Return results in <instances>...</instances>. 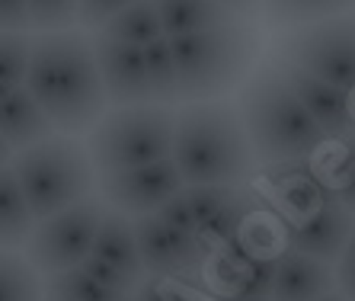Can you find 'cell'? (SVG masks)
I'll return each instance as SVG.
<instances>
[{"label":"cell","instance_id":"1","mask_svg":"<svg viewBox=\"0 0 355 301\" xmlns=\"http://www.w3.org/2000/svg\"><path fill=\"white\" fill-rule=\"evenodd\" d=\"M23 87L49 116L55 135H87L109 109L93 55V35L83 29L33 33Z\"/></svg>","mask_w":355,"mask_h":301},{"label":"cell","instance_id":"2","mask_svg":"<svg viewBox=\"0 0 355 301\" xmlns=\"http://www.w3.org/2000/svg\"><path fill=\"white\" fill-rule=\"evenodd\" d=\"M170 160L182 186H243L257 170V157L240 122L237 103H182L173 119Z\"/></svg>","mask_w":355,"mask_h":301},{"label":"cell","instance_id":"3","mask_svg":"<svg viewBox=\"0 0 355 301\" xmlns=\"http://www.w3.org/2000/svg\"><path fill=\"white\" fill-rule=\"evenodd\" d=\"M237 112L253 148V157L263 167L311 160L330 141L323 128L311 119L304 103L295 96L275 61L253 67V74L240 84Z\"/></svg>","mask_w":355,"mask_h":301},{"label":"cell","instance_id":"4","mask_svg":"<svg viewBox=\"0 0 355 301\" xmlns=\"http://www.w3.org/2000/svg\"><path fill=\"white\" fill-rule=\"evenodd\" d=\"M166 42L176 67V93L182 103L224 100L253 74L259 58V33L253 23L176 35Z\"/></svg>","mask_w":355,"mask_h":301},{"label":"cell","instance_id":"5","mask_svg":"<svg viewBox=\"0 0 355 301\" xmlns=\"http://www.w3.org/2000/svg\"><path fill=\"white\" fill-rule=\"evenodd\" d=\"M10 167L23 186L35 221L96 193V170L87 144L71 135H51L33 148L17 150Z\"/></svg>","mask_w":355,"mask_h":301},{"label":"cell","instance_id":"6","mask_svg":"<svg viewBox=\"0 0 355 301\" xmlns=\"http://www.w3.org/2000/svg\"><path fill=\"white\" fill-rule=\"evenodd\" d=\"M173 106L144 103V106L106 109V116L87 132V154L96 173L144 167L170 157L173 150Z\"/></svg>","mask_w":355,"mask_h":301},{"label":"cell","instance_id":"7","mask_svg":"<svg viewBox=\"0 0 355 301\" xmlns=\"http://www.w3.org/2000/svg\"><path fill=\"white\" fill-rule=\"evenodd\" d=\"M275 64L297 67L339 90H355V13L320 19L282 33L272 45Z\"/></svg>","mask_w":355,"mask_h":301},{"label":"cell","instance_id":"8","mask_svg":"<svg viewBox=\"0 0 355 301\" xmlns=\"http://www.w3.org/2000/svg\"><path fill=\"white\" fill-rule=\"evenodd\" d=\"M106 212V202L96 193L67 205L49 218H39L23 243V257L39 276H51L61 269H74L93 250L99 218Z\"/></svg>","mask_w":355,"mask_h":301},{"label":"cell","instance_id":"9","mask_svg":"<svg viewBox=\"0 0 355 301\" xmlns=\"http://www.w3.org/2000/svg\"><path fill=\"white\" fill-rule=\"evenodd\" d=\"M132 234L141 266H144V276L180 282V279L196 276L198 269H205L208 250L198 243V237L182 234L176 227L164 225L157 215L132 218Z\"/></svg>","mask_w":355,"mask_h":301},{"label":"cell","instance_id":"10","mask_svg":"<svg viewBox=\"0 0 355 301\" xmlns=\"http://www.w3.org/2000/svg\"><path fill=\"white\" fill-rule=\"evenodd\" d=\"M182 189V176L170 157L144 167L119 170V173H96V196L109 209L128 218L154 215L166 199Z\"/></svg>","mask_w":355,"mask_h":301},{"label":"cell","instance_id":"11","mask_svg":"<svg viewBox=\"0 0 355 301\" xmlns=\"http://www.w3.org/2000/svg\"><path fill=\"white\" fill-rule=\"evenodd\" d=\"M93 55H96V71L106 90V103L112 109L154 103L148 71H144V51L138 45L112 42L93 33Z\"/></svg>","mask_w":355,"mask_h":301},{"label":"cell","instance_id":"12","mask_svg":"<svg viewBox=\"0 0 355 301\" xmlns=\"http://www.w3.org/2000/svg\"><path fill=\"white\" fill-rule=\"evenodd\" d=\"M352 227H355L352 212L346 205H339L336 199H327L307 218L291 221L288 231H285V247L333 266L339 253H343V247L349 243V237H352Z\"/></svg>","mask_w":355,"mask_h":301},{"label":"cell","instance_id":"13","mask_svg":"<svg viewBox=\"0 0 355 301\" xmlns=\"http://www.w3.org/2000/svg\"><path fill=\"white\" fill-rule=\"evenodd\" d=\"M282 77L288 80V87L295 90V96L304 103V109L311 112L317 126L323 128L327 138L333 141H349L355 138V112H352V100L346 90H339L333 84H323L317 77L297 71V67L279 64Z\"/></svg>","mask_w":355,"mask_h":301},{"label":"cell","instance_id":"14","mask_svg":"<svg viewBox=\"0 0 355 301\" xmlns=\"http://www.w3.org/2000/svg\"><path fill=\"white\" fill-rule=\"evenodd\" d=\"M330 292H336L333 266L288 247L279 253V269H275L272 295H269L272 301H317Z\"/></svg>","mask_w":355,"mask_h":301},{"label":"cell","instance_id":"15","mask_svg":"<svg viewBox=\"0 0 355 301\" xmlns=\"http://www.w3.org/2000/svg\"><path fill=\"white\" fill-rule=\"evenodd\" d=\"M51 135H55V128H51L49 116L39 109V103L29 96L26 87H17L0 103V138L10 144L13 154L45 141Z\"/></svg>","mask_w":355,"mask_h":301},{"label":"cell","instance_id":"16","mask_svg":"<svg viewBox=\"0 0 355 301\" xmlns=\"http://www.w3.org/2000/svg\"><path fill=\"white\" fill-rule=\"evenodd\" d=\"M272 196L288 221H301L314 209H320L327 199H333L327 183L317 176V170L307 167V160L282 167V176L272 180Z\"/></svg>","mask_w":355,"mask_h":301},{"label":"cell","instance_id":"17","mask_svg":"<svg viewBox=\"0 0 355 301\" xmlns=\"http://www.w3.org/2000/svg\"><path fill=\"white\" fill-rule=\"evenodd\" d=\"M90 257L103 259V263L116 266L119 273H125V276L144 282V266H141L138 247H135V234H132V218L116 212V209H109V205H106V212H103V218H99Z\"/></svg>","mask_w":355,"mask_h":301},{"label":"cell","instance_id":"18","mask_svg":"<svg viewBox=\"0 0 355 301\" xmlns=\"http://www.w3.org/2000/svg\"><path fill=\"white\" fill-rule=\"evenodd\" d=\"M157 10L160 29L166 39L176 35H196L208 33V29H224V26L243 23L224 7H218L215 0H150Z\"/></svg>","mask_w":355,"mask_h":301},{"label":"cell","instance_id":"19","mask_svg":"<svg viewBox=\"0 0 355 301\" xmlns=\"http://www.w3.org/2000/svg\"><path fill=\"white\" fill-rule=\"evenodd\" d=\"M35 218L13 167H0V250H23Z\"/></svg>","mask_w":355,"mask_h":301},{"label":"cell","instance_id":"20","mask_svg":"<svg viewBox=\"0 0 355 301\" xmlns=\"http://www.w3.org/2000/svg\"><path fill=\"white\" fill-rule=\"evenodd\" d=\"M259 199H263V196H259ZM259 199L250 193L247 186H237L231 199L224 202L205 225H198V231H196L198 243H202L208 253L218 250V247H224V243H231L234 237L240 234V227L247 225V218L257 209H263V202Z\"/></svg>","mask_w":355,"mask_h":301},{"label":"cell","instance_id":"21","mask_svg":"<svg viewBox=\"0 0 355 301\" xmlns=\"http://www.w3.org/2000/svg\"><path fill=\"white\" fill-rule=\"evenodd\" d=\"M355 10V0H263L259 13L272 29H297L320 19L346 17Z\"/></svg>","mask_w":355,"mask_h":301},{"label":"cell","instance_id":"22","mask_svg":"<svg viewBox=\"0 0 355 301\" xmlns=\"http://www.w3.org/2000/svg\"><path fill=\"white\" fill-rule=\"evenodd\" d=\"M96 35L112 39V42L138 45V49H144V45L154 42V39H166L164 29H160L157 10H154L150 0H135V3H128L125 10H119L116 17L99 26Z\"/></svg>","mask_w":355,"mask_h":301},{"label":"cell","instance_id":"23","mask_svg":"<svg viewBox=\"0 0 355 301\" xmlns=\"http://www.w3.org/2000/svg\"><path fill=\"white\" fill-rule=\"evenodd\" d=\"M42 301H125V298L106 292L80 266H74V269H61V273L45 276V282H42Z\"/></svg>","mask_w":355,"mask_h":301},{"label":"cell","instance_id":"24","mask_svg":"<svg viewBox=\"0 0 355 301\" xmlns=\"http://www.w3.org/2000/svg\"><path fill=\"white\" fill-rule=\"evenodd\" d=\"M0 301H42V276L17 250H0Z\"/></svg>","mask_w":355,"mask_h":301},{"label":"cell","instance_id":"25","mask_svg":"<svg viewBox=\"0 0 355 301\" xmlns=\"http://www.w3.org/2000/svg\"><path fill=\"white\" fill-rule=\"evenodd\" d=\"M141 51H144V71H148L154 103L173 106L180 100V93H176V67H173V55H170V42L166 39H154Z\"/></svg>","mask_w":355,"mask_h":301},{"label":"cell","instance_id":"26","mask_svg":"<svg viewBox=\"0 0 355 301\" xmlns=\"http://www.w3.org/2000/svg\"><path fill=\"white\" fill-rule=\"evenodd\" d=\"M33 33H0V103L23 87Z\"/></svg>","mask_w":355,"mask_h":301},{"label":"cell","instance_id":"27","mask_svg":"<svg viewBox=\"0 0 355 301\" xmlns=\"http://www.w3.org/2000/svg\"><path fill=\"white\" fill-rule=\"evenodd\" d=\"M29 33L77 29V0H26Z\"/></svg>","mask_w":355,"mask_h":301},{"label":"cell","instance_id":"28","mask_svg":"<svg viewBox=\"0 0 355 301\" xmlns=\"http://www.w3.org/2000/svg\"><path fill=\"white\" fill-rule=\"evenodd\" d=\"M330 186H333V199L339 205H346L355 215V138L343 141V154H339L336 167L330 173Z\"/></svg>","mask_w":355,"mask_h":301},{"label":"cell","instance_id":"29","mask_svg":"<svg viewBox=\"0 0 355 301\" xmlns=\"http://www.w3.org/2000/svg\"><path fill=\"white\" fill-rule=\"evenodd\" d=\"M234 189L237 186H182V196L189 202V212L196 218V225H205L208 218L231 199Z\"/></svg>","mask_w":355,"mask_h":301},{"label":"cell","instance_id":"30","mask_svg":"<svg viewBox=\"0 0 355 301\" xmlns=\"http://www.w3.org/2000/svg\"><path fill=\"white\" fill-rule=\"evenodd\" d=\"M80 269L93 279V282H99L106 292L119 295V298H132V295L138 292V285H141L138 279L125 276V273H119L116 266H109V263H103V259H96V257H87L80 263Z\"/></svg>","mask_w":355,"mask_h":301},{"label":"cell","instance_id":"31","mask_svg":"<svg viewBox=\"0 0 355 301\" xmlns=\"http://www.w3.org/2000/svg\"><path fill=\"white\" fill-rule=\"evenodd\" d=\"M128 3H135V0H77V23H80L83 29H93V33H96L99 26L106 23V19H112L119 10H125Z\"/></svg>","mask_w":355,"mask_h":301},{"label":"cell","instance_id":"32","mask_svg":"<svg viewBox=\"0 0 355 301\" xmlns=\"http://www.w3.org/2000/svg\"><path fill=\"white\" fill-rule=\"evenodd\" d=\"M154 215L164 221V225L176 227V231H182V234H196L198 225H196V218H192L189 212V202H186V196H182V189L173 196V199H166L164 205H160Z\"/></svg>","mask_w":355,"mask_h":301},{"label":"cell","instance_id":"33","mask_svg":"<svg viewBox=\"0 0 355 301\" xmlns=\"http://www.w3.org/2000/svg\"><path fill=\"white\" fill-rule=\"evenodd\" d=\"M333 276H336V292L343 298L355 301V227H352V237L349 243L343 247L339 259L333 263Z\"/></svg>","mask_w":355,"mask_h":301},{"label":"cell","instance_id":"34","mask_svg":"<svg viewBox=\"0 0 355 301\" xmlns=\"http://www.w3.org/2000/svg\"><path fill=\"white\" fill-rule=\"evenodd\" d=\"M138 301H196L186 289H180L176 282H164V279H144L135 292Z\"/></svg>","mask_w":355,"mask_h":301},{"label":"cell","instance_id":"35","mask_svg":"<svg viewBox=\"0 0 355 301\" xmlns=\"http://www.w3.org/2000/svg\"><path fill=\"white\" fill-rule=\"evenodd\" d=\"M0 33H29L26 0H0Z\"/></svg>","mask_w":355,"mask_h":301},{"label":"cell","instance_id":"36","mask_svg":"<svg viewBox=\"0 0 355 301\" xmlns=\"http://www.w3.org/2000/svg\"><path fill=\"white\" fill-rule=\"evenodd\" d=\"M215 3L224 7L227 13H234L237 19H243V23H250L259 13V7H263V0H215Z\"/></svg>","mask_w":355,"mask_h":301},{"label":"cell","instance_id":"37","mask_svg":"<svg viewBox=\"0 0 355 301\" xmlns=\"http://www.w3.org/2000/svg\"><path fill=\"white\" fill-rule=\"evenodd\" d=\"M10 160H13V150H10V144L0 138V167H7Z\"/></svg>","mask_w":355,"mask_h":301},{"label":"cell","instance_id":"38","mask_svg":"<svg viewBox=\"0 0 355 301\" xmlns=\"http://www.w3.org/2000/svg\"><path fill=\"white\" fill-rule=\"evenodd\" d=\"M317 301H349V298H343L339 292H330V295H323V298H317Z\"/></svg>","mask_w":355,"mask_h":301},{"label":"cell","instance_id":"39","mask_svg":"<svg viewBox=\"0 0 355 301\" xmlns=\"http://www.w3.org/2000/svg\"><path fill=\"white\" fill-rule=\"evenodd\" d=\"M231 301H272V298H231Z\"/></svg>","mask_w":355,"mask_h":301},{"label":"cell","instance_id":"40","mask_svg":"<svg viewBox=\"0 0 355 301\" xmlns=\"http://www.w3.org/2000/svg\"><path fill=\"white\" fill-rule=\"evenodd\" d=\"M125 301H138V298H135V295H132V298H125Z\"/></svg>","mask_w":355,"mask_h":301}]
</instances>
